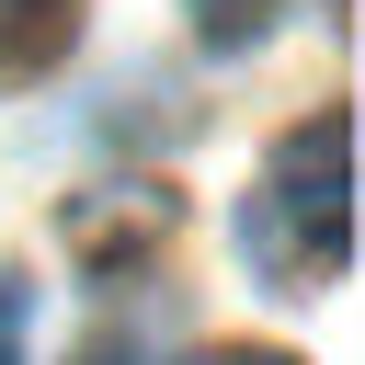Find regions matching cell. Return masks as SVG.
<instances>
[{
	"label": "cell",
	"mask_w": 365,
	"mask_h": 365,
	"mask_svg": "<svg viewBox=\"0 0 365 365\" xmlns=\"http://www.w3.org/2000/svg\"><path fill=\"white\" fill-rule=\"evenodd\" d=\"M194 365H285V354H262V342H217V354H194Z\"/></svg>",
	"instance_id": "cell-4"
},
{
	"label": "cell",
	"mask_w": 365,
	"mask_h": 365,
	"mask_svg": "<svg viewBox=\"0 0 365 365\" xmlns=\"http://www.w3.org/2000/svg\"><path fill=\"white\" fill-rule=\"evenodd\" d=\"M285 11H308V0H194V34L205 46H262Z\"/></svg>",
	"instance_id": "cell-3"
},
{
	"label": "cell",
	"mask_w": 365,
	"mask_h": 365,
	"mask_svg": "<svg viewBox=\"0 0 365 365\" xmlns=\"http://www.w3.org/2000/svg\"><path fill=\"white\" fill-rule=\"evenodd\" d=\"M68 34H80V0H0V80L57 68V57H68Z\"/></svg>",
	"instance_id": "cell-2"
},
{
	"label": "cell",
	"mask_w": 365,
	"mask_h": 365,
	"mask_svg": "<svg viewBox=\"0 0 365 365\" xmlns=\"http://www.w3.org/2000/svg\"><path fill=\"white\" fill-rule=\"evenodd\" d=\"M11 319H23V308H11V297H0V365H11Z\"/></svg>",
	"instance_id": "cell-5"
},
{
	"label": "cell",
	"mask_w": 365,
	"mask_h": 365,
	"mask_svg": "<svg viewBox=\"0 0 365 365\" xmlns=\"http://www.w3.org/2000/svg\"><path fill=\"white\" fill-rule=\"evenodd\" d=\"M240 251L274 297H319L354 262V114H319V125L274 137V160L240 205Z\"/></svg>",
	"instance_id": "cell-1"
}]
</instances>
